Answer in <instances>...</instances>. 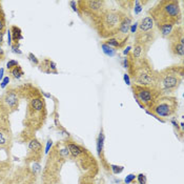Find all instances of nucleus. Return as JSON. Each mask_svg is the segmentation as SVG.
Listing matches in <instances>:
<instances>
[{
    "mask_svg": "<svg viewBox=\"0 0 184 184\" xmlns=\"http://www.w3.org/2000/svg\"><path fill=\"white\" fill-rule=\"evenodd\" d=\"M157 28L161 26H177L182 21V9L179 0H160L147 11Z\"/></svg>",
    "mask_w": 184,
    "mask_h": 184,
    "instance_id": "f257e3e1",
    "label": "nucleus"
},
{
    "mask_svg": "<svg viewBox=\"0 0 184 184\" xmlns=\"http://www.w3.org/2000/svg\"><path fill=\"white\" fill-rule=\"evenodd\" d=\"M127 75L135 84L144 86H157L158 71L154 68L148 57L142 59H135L130 53L126 55Z\"/></svg>",
    "mask_w": 184,
    "mask_h": 184,
    "instance_id": "f03ea898",
    "label": "nucleus"
},
{
    "mask_svg": "<svg viewBox=\"0 0 184 184\" xmlns=\"http://www.w3.org/2000/svg\"><path fill=\"white\" fill-rule=\"evenodd\" d=\"M126 15L127 14L121 12L118 9L107 7L99 17L93 28L101 39L106 40L113 38L116 35H118L121 22Z\"/></svg>",
    "mask_w": 184,
    "mask_h": 184,
    "instance_id": "7ed1b4c3",
    "label": "nucleus"
},
{
    "mask_svg": "<svg viewBox=\"0 0 184 184\" xmlns=\"http://www.w3.org/2000/svg\"><path fill=\"white\" fill-rule=\"evenodd\" d=\"M184 65L183 61L179 64H173L161 71H158L157 89L162 96H173V94L180 87L183 81Z\"/></svg>",
    "mask_w": 184,
    "mask_h": 184,
    "instance_id": "20e7f679",
    "label": "nucleus"
},
{
    "mask_svg": "<svg viewBox=\"0 0 184 184\" xmlns=\"http://www.w3.org/2000/svg\"><path fill=\"white\" fill-rule=\"evenodd\" d=\"M46 118L47 108L43 96L33 98L28 101L24 119H23V125L25 129L35 133L43 127Z\"/></svg>",
    "mask_w": 184,
    "mask_h": 184,
    "instance_id": "39448f33",
    "label": "nucleus"
},
{
    "mask_svg": "<svg viewBox=\"0 0 184 184\" xmlns=\"http://www.w3.org/2000/svg\"><path fill=\"white\" fill-rule=\"evenodd\" d=\"M65 146L68 147L71 156L75 159L79 169L84 173L85 177H94L97 174V161L86 148L73 140H66Z\"/></svg>",
    "mask_w": 184,
    "mask_h": 184,
    "instance_id": "423d86ee",
    "label": "nucleus"
},
{
    "mask_svg": "<svg viewBox=\"0 0 184 184\" xmlns=\"http://www.w3.org/2000/svg\"><path fill=\"white\" fill-rule=\"evenodd\" d=\"M77 3V13L90 28H94L95 23L107 9V2L104 0H79Z\"/></svg>",
    "mask_w": 184,
    "mask_h": 184,
    "instance_id": "0eeeda50",
    "label": "nucleus"
},
{
    "mask_svg": "<svg viewBox=\"0 0 184 184\" xmlns=\"http://www.w3.org/2000/svg\"><path fill=\"white\" fill-rule=\"evenodd\" d=\"M157 36H158V31H157L153 19L149 16H145L138 22L137 30L135 33L134 43L141 45L143 50L146 53H148L151 45L156 41Z\"/></svg>",
    "mask_w": 184,
    "mask_h": 184,
    "instance_id": "6e6552de",
    "label": "nucleus"
},
{
    "mask_svg": "<svg viewBox=\"0 0 184 184\" xmlns=\"http://www.w3.org/2000/svg\"><path fill=\"white\" fill-rule=\"evenodd\" d=\"M179 108V101L176 96H161L159 97L151 110L146 113L154 116L155 118L162 122H165L164 119L175 116Z\"/></svg>",
    "mask_w": 184,
    "mask_h": 184,
    "instance_id": "1a4fd4ad",
    "label": "nucleus"
},
{
    "mask_svg": "<svg viewBox=\"0 0 184 184\" xmlns=\"http://www.w3.org/2000/svg\"><path fill=\"white\" fill-rule=\"evenodd\" d=\"M130 89L137 103L146 111L151 110L157 99L162 96L160 90L154 86H144L133 83L130 84Z\"/></svg>",
    "mask_w": 184,
    "mask_h": 184,
    "instance_id": "9d476101",
    "label": "nucleus"
},
{
    "mask_svg": "<svg viewBox=\"0 0 184 184\" xmlns=\"http://www.w3.org/2000/svg\"><path fill=\"white\" fill-rule=\"evenodd\" d=\"M20 101L21 99L15 86H9V89L5 90V92L0 96V105L11 115L18 111Z\"/></svg>",
    "mask_w": 184,
    "mask_h": 184,
    "instance_id": "9b49d317",
    "label": "nucleus"
},
{
    "mask_svg": "<svg viewBox=\"0 0 184 184\" xmlns=\"http://www.w3.org/2000/svg\"><path fill=\"white\" fill-rule=\"evenodd\" d=\"M36 173L28 167H20L16 169L11 178L4 180V184H35Z\"/></svg>",
    "mask_w": 184,
    "mask_h": 184,
    "instance_id": "f8f14e48",
    "label": "nucleus"
},
{
    "mask_svg": "<svg viewBox=\"0 0 184 184\" xmlns=\"http://www.w3.org/2000/svg\"><path fill=\"white\" fill-rule=\"evenodd\" d=\"M43 146L35 137L28 141V154H26V163H39L43 156Z\"/></svg>",
    "mask_w": 184,
    "mask_h": 184,
    "instance_id": "ddd939ff",
    "label": "nucleus"
},
{
    "mask_svg": "<svg viewBox=\"0 0 184 184\" xmlns=\"http://www.w3.org/2000/svg\"><path fill=\"white\" fill-rule=\"evenodd\" d=\"M15 87L21 100L28 101V100L33 99V98L42 96V90H39L36 85H34L33 83H31V82L19 84Z\"/></svg>",
    "mask_w": 184,
    "mask_h": 184,
    "instance_id": "4468645a",
    "label": "nucleus"
},
{
    "mask_svg": "<svg viewBox=\"0 0 184 184\" xmlns=\"http://www.w3.org/2000/svg\"><path fill=\"white\" fill-rule=\"evenodd\" d=\"M129 35L127 36H120V35H116L113 38H110V39H106L103 41V43L110 45L111 47H113L115 50H122L125 47V45H126L127 41H129Z\"/></svg>",
    "mask_w": 184,
    "mask_h": 184,
    "instance_id": "2eb2a0df",
    "label": "nucleus"
},
{
    "mask_svg": "<svg viewBox=\"0 0 184 184\" xmlns=\"http://www.w3.org/2000/svg\"><path fill=\"white\" fill-rule=\"evenodd\" d=\"M39 70L42 73L46 74V75H58L59 72L57 70V64L56 62H54L53 60L49 59V58H44L38 65Z\"/></svg>",
    "mask_w": 184,
    "mask_h": 184,
    "instance_id": "dca6fc26",
    "label": "nucleus"
},
{
    "mask_svg": "<svg viewBox=\"0 0 184 184\" xmlns=\"http://www.w3.org/2000/svg\"><path fill=\"white\" fill-rule=\"evenodd\" d=\"M169 50L170 55L174 58H179L181 61H183L184 56V42L179 41H169Z\"/></svg>",
    "mask_w": 184,
    "mask_h": 184,
    "instance_id": "f3484780",
    "label": "nucleus"
},
{
    "mask_svg": "<svg viewBox=\"0 0 184 184\" xmlns=\"http://www.w3.org/2000/svg\"><path fill=\"white\" fill-rule=\"evenodd\" d=\"M103 149H104V134H103V129H101V132L97 140V151H98V155H99V158L101 160V163H102L103 167H104V169H108V167H110L111 169V165H107V163H106V160L104 157V151H103Z\"/></svg>",
    "mask_w": 184,
    "mask_h": 184,
    "instance_id": "a211bd4d",
    "label": "nucleus"
},
{
    "mask_svg": "<svg viewBox=\"0 0 184 184\" xmlns=\"http://www.w3.org/2000/svg\"><path fill=\"white\" fill-rule=\"evenodd\" d=\"M11 167H12V162L10 158L0 159V181H4L7 179Z\"/></svg>",
    "mask_w": 184,
    "mask_h": 184,
    "instance_id": "6ab92c4d",
    "label": "nucleus"
},
{
    "mask_svg": "<svg viewBox=\"0 0 184 184\" xmlns=\"http://www.w3.org/2000/svg\"><path fill=\"white\" fill-rule=\"evenodd\" d=\"M12 130H0V146L10 149L12 146Z\"/></svg>",
    "mask_w": 184,
    "mask_h": 184,
    "instance_id": "aec40b11",
    "label": "nucleus"
},
{
    "mask_svg": "<svg viewBox=\"0 0 184 184\" xmlns=\"http://www.w3.org/2000/svg\"><path fill=\"white\" fill-rule=\"evenodd\" d=\"M130 26H132V16L126 15L121 22V25H120V28H119V32H118V35H120V36L129 35Z\"/></svg>",
    "mask_w": 184,
    "mask_h": 184,
    "instance_id": "412c9836",
    "label": "nucleus"
},
{
    "mask_svg": "<svg viewBox=\"0 0 184 184\" xmlns=\"http://www.w3.org/2000/svg\"><path fill=\"white\" fill-rule=\"evenodd\" d=\"M11 31V35H12V44H20L19 42L23 39V35H22V31L19 26L17 25H11L10 28Z\"/></svg>",
    "mask_w": 184,
    "mask_h": 184,
    "instance_id": "4be33fe9",
    "label": "nucleus"
},
{
    "mask_svg": "<svg viewBox=\"0 0 184 184\" xmlns=\"http://www.w3.org/2000/svg\"><path fill=\"white\" fill-rule=\"evenodd\" d=\"M117 4L120 7V9L118 10L127 15H130V12L134 10L135 7V0H119L117 1Z\"/></svg>",
    "mask_w": 184,
    "mask_h": 184,
    "instance_id": "5701e85b",
    "label": "nucleus"
},
{
    "mask_svg": "<svg viewBox=\"0 0 184 184\" xmlns=\"http://www.w3.org/2000/svg\"><path fill=\"white\" fill-rule=\"evenodd\" d=\"M9 74L10 76L12 77L13 79H20L23 77V75H24V72L22 70V66L20 64H18L17 66H15L14 68H12L11 71H9Z\"/></svg>",
    "mask_w": 184,
    "mask_h": 184,
    "instance_id": "b1692460",
    "label": "nucleus"
},
{
    "mask_svg": "<svg viewBox=\"0 0 184 184\" xmlns=\"http://www.w3.org/2000/svg\"><path fill=\"white\" fill-rule=\"evenodd\" d=\"M7 31V17H5L4 10L2 7V3L0 2V32Z\"/></svg>",
    "mask_w": 184,
    "mask_h": 184,
    "instance_id": "393cba45",
    "label": "nucleus"
},
{
    "mask_svg": "<svg viewBox=\"0 0 184 184\" xmlns=\"http://www.w3.org/2000/svg\"><path fill=\"white\" fill-rule=\"evenodd\" d=\"M102 49H103V52H104L107 56H110V57H113V56L116 55L117 50L115 49H113V47H111L110 45L103 43V42H102Z\"/></svg>",
    "mask_w": 184,
    "mask_h": 184,
    "instance_id": "a878e982",
    "label": "nucleus"
},
{
    "mask_svg": "<svg viewBox=\"0 0 184 184\" xmlns=\"http://www.w3.org/2000/svg\"><path fill=\"white\" fill-rule=\"evenodd\" d=\"M28 60H30L31 62L33 63L34 65H39L40 61L38 60V58H37L36 56L33 54V53H28Z\"/></svg>",
    "mask_w": 184,
    "mask_h": 184,
    "instance_id": "bb28decb",
    "label": "nucleus"
},
{
    "mask_svg": "<svg viewBox=\"0 0 184 184\" xmlns=\"http://www.w3.org/2000/svg\"><path fill=\"white\" fill-rule=\"evenodd\" d=\"M111 169L113 170V173L115 175H117V174H120V173H122L123 172V169H124V167L123 166H118V165H111Z\"/></svg>",
    "mask_w": 184,
    "mask_h": 184,
    "instance_id": "cd10ccee",
    "label": "nucleus"
},
{
    "mask_svg": "<svg viewBox=\"0 0 184 184\" xmlns=\"http://www.w3.org/2000/svg\"><path fill=\"white\" fill-rule=\"evenodd\" d=\"M19 63H18V61L16 60H9V62L7 63V71H11L12 68H14L15 66H17Z\"/></svg>",
    "mask_w": 184,
    "mask_h": 184,
    "instance_id": "c85d7f7f",
    "label": "nucleus"
},
{
    "mask_svg": "<svg viewBox=\"0 0 184 184\" xmlns=\"http://www.w3.org/2000/svg\"><path fill=\"white\" fill-rule=\"evenodd\" d=\"M10 80H11V78H10L9 76L3 77V79H2V82H1V84H0V87H1V89H4V87L10 83Z\"/></svg>",
    "mask_w": 184,
    "mask_h": 184,
    "instance_id": "c756f323",
    "label": "nucleus"
},
{
    "mask_svg": "<svg viewBox=\"0 0 184 184\" xmlns=\"http://www.w3.org/2000/svg\"><path fill=\"white\" fill-rule=\"evenodd\" d=\"M146 176L144 174H139L138 175V182L139 184H146Z\"/></svg>",
    "mask_w": 184,
    "mask_h": 184,
    "instance_id": "7c9ffc66",
    "label": "nucleus"
},
{
    "mask_svg": "<svg viewBox=\"0 0 184 184\" xmlns=\"http://www.w3.org/2000/svg\"><path fill=\"white\" fill-rule=\"evenodd\" d=\"M135 179H136V176H135V175H133V174H130V175L127 176L126 178H125L124 182H125V184H129V183L134 182Z\"/></svg>",
    "mask_w": 184,
    "mask_h": 184,
    "instance_id": "2f4dec72",
    "label": "nucleus"
},
{
    "mask_svg": "<svg viewBox=\"0 0 184 184\" xmlns=\"http://www.w3.org/2000/svg\"><path fill=\"white\" fill-rule=\"evenodd\" d=\"M11 46H12V50H13V52H14L15 54H21V50H19L20 44H18V45H16V44H12V45H11Z\"/></svg>",
    "mask_w": 184,
    "mask_h": 184,
    "instance_id": "473e14b6",
    "label": "nucleus"
},
{
    "mask_svg": "<svg viewBox=\"0 0 184 184\" xmlns=\"http://www.w3.org/2000/svg\"><path fill=\"white\" fill-rule=\"evenodd\" d=\"M52 145H53V141L52 140L47 141V145H46V148H45V153L46 154L50 153V147H52Z\"/></svg>",
    "mask_w": 184,
    "mask_h": 184,
    "instance_id": "72a5a7b5",
    "label": "nucleus"
},
{
    "mask_svg": "<svg viewBox=\"0 0 184 184\" xmlns=\"http://www.w3.org/2000/svg\"><path fill=\"white\" fill-rule=\"evenodd\" d=\"M123 79H124L125 83H126V84H129V85H130V78H129V75H127L126 73L124 74Z\"/></svg>",
    "mask_w": 184,
    "mask_h": 184,
    "instance_id": "f704fd0d",
    "label": "nucleus"
},
{
    "mask_svg": "<svg viewBox=\"0 0 184 184\" xmlns=\"http://www.w3.org/2000/svg\"><path fill=\"white\" fill-rule=\"evenodd\" d=\"M5 33H7V31L0 32V46H2V45H3V36H4Z\"/></svg>",
    "mask_w": 184,
    "mask_h": 184,
    "instance_id": "c9c22d12",
    "label": "nucleus"
},
{
    "mask_svg": "<svg viewBox=\"0 0 184 184\" xmlns=\"http://www.w3.org/2000/svg\"><path fill=\"white\" fill-rule=\"evenodd\" d=\"M70 4L73 7V10L75 11V12H77V3H76V1H71Z\"/></svg>",
    "mask_w": 184,
    "mask_h": 184,
    "instance_id": "e433bc0d",
    "label": "nucleus"
},
{
    "mask_svg": "<svg viewBox=\"0 0 184 184\" xmlns=\"http://www.w3.org/2000/svg\"><path fill=\"white\" fill-rule=\"evenodd\" d=\"M137 26H138V22H136L135 25H133L132 28H129V30L132 31V33H136V30H137Z\"/></svg>",
    "mask_w": 184,
    "mask_h": 184,
    "instance_id": "4c0bfd02",
    "label": "nucleus"
},
{
    "mask_svg": "<svg viewBox=\"0 0 184 184\" xmlns=\"http://www.w3.org/2000/svg\"><path fill=\"white\" fill-rule=\"evenodd\" d=\"M3 74H4V68H0V81L3 79Z\"/></svg>",
    "mask_w": 184,
    "mask_h": 184,
    "instance_id": "58836bf2",
    "label": "nucleus"
},
{
    "mask_svg": "<svg viewBox=\"0 0 184 184\" xmlns=\"http://www.w3.org/2000/svg\"><path fill=\"white\" fill-rule=\"evenodd\" d=\"M5 59V55H0V63L3 62Z\"/></svg>",
    "mask_w": 184,
    "mask_h": 184,
    "instance_id": "ea45409f",
    "label": "nucleus"
},
{
    "mask_svg": "<svg viewBox=\"0 0 184 184\" xmlns=\"http://www.w3.org/2000/svg\"><path fill=\"white\" fill-rule=\"evenodd\" d=\"M0 55H5L4 54V50L1 49V46H0Z\"/></svg>",
    "mask_w": 184,
    "mask_h": 184,
    "instance_id": "a19ab883",
    "label": "nucleus"
}]
</instances>
